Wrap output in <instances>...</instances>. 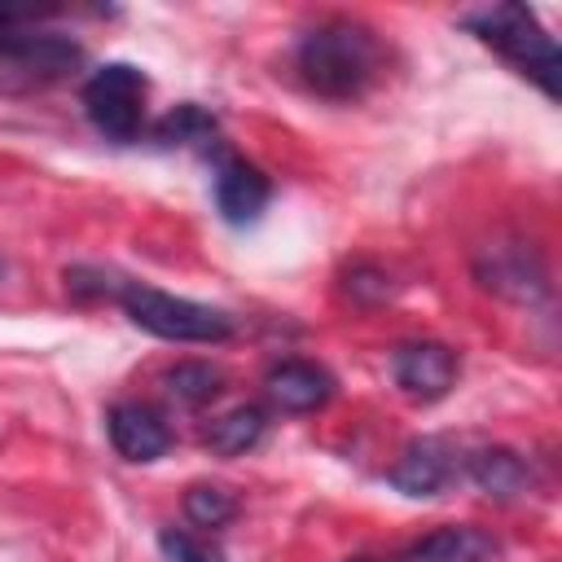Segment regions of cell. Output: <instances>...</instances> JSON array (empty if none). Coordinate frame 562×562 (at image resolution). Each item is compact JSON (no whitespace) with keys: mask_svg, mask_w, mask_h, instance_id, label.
I'll return each mask as SVG.
<instances>
[{"mask_svg":"<svg viewBox=\"0 0 562 562\" xmlns=\"http://www.w3.org/2000/svg\"><path fill=\"white\" fill-rule=\"evenodd\" d=\"M342 290H347L351 303L373 307V303H382V299L391 294V277H386L378 263H351L347 277H342Z\"/></svg>","mask_w":562,"mask_h":562,"instance_id":"ac0fdd59","label":"cell"},{"mask_svg":"<svg viewBox=\"0 0 562 562\" xmlns=\"http://www.w3.org/2000/svg\"><path fill=\"white\" fill-rule=\"evenodd\" d=\"M263 391L281 413H316L334 395V378L312 360H281L268 369Z\"/></svg>","mask_w":562,"mask_h":562,"instance_id":"8fae6325","label":"cell"},{"mask_svg":"<svg viewBox=\"0 0 562 562\" xmlns=\"http://www.w3.org/2000/svg\"><path fill=\"white\" fill-rule=\"evenodd\" d=\"M158 544H162V553H167V562H224V553L211 544V540H198V536H189V531H162L158 536Z\"/></svg>","mask_w":562,"mask_h":562,"instance_id":"d6986e66","label":"cell"},{"mask_svg":"<svg viewBox=\"0 0 562 562\" xmlns=\"http://www.w3.org/2000/svg\"><path fill=\"white\" fill-rule=\"evenodd\" d=\"M452 470H457L452 448H448L443 439H430V435H426V439H413V443L400 452V461L386 470V479H391V487L404 492V496H439V492L448 487Z\"/></svg>","mask_w":562,"mask_h":562,"instance_id":"ba28073f","label":"cell"},{"mask_svg":"<svg viewBox=\"0 0 562 562\" xmlns=\"http://www.w3.org/2000/svg\"><path fill=\"white\" fill-rule=\"evenodd\" d=\"M105 430H110V443L123 461H136V465H149L158 461L167 448H171V430L162 422V413L154 404H140V400H119L110 404L105 413Z\"/></svg>","mask_w":562,"mask_h":562,"instance_id":"52a82bcc","label":"cell"},{"mask_svg":"<svg viewBox=\"0 0 562 562\" xmlns=\"http://www.w3.org/2000/svg\"><path fill=\"white\" fill-rule=\"evenodd\" d=\"M127 281H110L101 268H66V290L75 294V299H105V294H114L119 299V290H123Z\"/></svg>","mask_w":562,"mask_h":562,"instance_id":"ffe728a7","label":"cell"},{"mask_svg":"<svg viewBox=\"0 0 562 562\" xmlns=\"http://www.w3.org/2000/svg\"><path fill=\"white\" fill-rule=\"evenodd\" d=\"M474 277H479L483 290H492V294H501L509 303H540L549 294L544 259L522 237H496V241L479 246Z\"/></svg>","mask_w":562,"mask_h":562,"instance_id":"5b68a950","label":"cell"},{"mask_svg":"<svg viewBox=\"0 0 562 562\" xmlns=\"http://www.w3.org/2000/svg\"><path fill=\"white\" fill-rule=\"evenodd\" d=\"M162 391L184 408H202L224 391V373L206 360H180L162 373Z\"/></svg>","mask_w":562,"mask_h":562,"instance_id":"5bb4252c","label":"cell"},{"mask_svg":"<svg viewBox=\"0 0 562 562\" xmlns=\"http://www.w3.org/2000/svg\"><path fill=\"white\" fill-rule=\"evenodd\" d=\"M465 474L474 479V487L501 505L509 501H522L531 492V465L522 461V452L505 448V443H487V448H474L465 457Z\"/></svg>","mask_w":562,"mask_h":562,"instance_id":"30bf717a","label":"cell"},{"mask_svg":"<svg viewBox=\"0 0 562 562\" xmlns=\"http://www.w3.org/2000/svg\"><path fill=\"white\" fill-rule=\"evenodd\" d=\"M145 92H149V79L127 66V61H105L101 70H92V79L83 83V110H88V123L114 140V145H127L140 136V123H145Z\"/></svg>","mask_w":562,"mask_h":562,"instance_id":"277c9868","label":"cell"},{"mask_svg":"<svg viewBox=\"0 0 562 562\" xmlns=\"http://www.w3.org/2000/svg\"><path fill=\"white\" fill-rule=\"evenodd\" d=\"M272 198L268 176L246 158H220L215 167V206L228 224H255Z\"/></svg>","mask_w":562,"mask_h":562,"instance_id":"9c48e42d","label":"cell"},{"mask_svg":"<svg viewBox=\"0 0 562 562\" xmlns=\"http://www.w3.org/2000/svg\"><path fill=\"white\" fill-rule=\"evenodd\" d=\"M0 277H4V259H0Z\"/></svg>","mask_w":562,"mask_h":562,"instance_id":"7402d4cb","label":"cell"},{"mask_svg":"<svg viewBox=\"0 0 562 562\" xmlns=\"http://www.w3.org/2000/svg\"><path fill=\"white\" fill-rule=\"evenodd\" d=\"M294 66H299V79L316 97L351 101L378 79V40L360 22L329 18V22H316L299 40Z\"/></svg>","mask_w":562,"mask_h":562,"instance_id":"6da1fadb","label":"cell"},{"mask_svg":"<svg viewBox=\"0 0 562 562\" xmlns=\"http://www.w3.org/2000/svg\"><path fill=\"white\" fill-rule=\"evenodd\" d=\"M184 518L193 527H206V531L228 527L237 518V496L228 487H220V483H193L184 492Z\"/></svg>","mask_w":562,"mask_h":562,"instance_id":"2e32d148","label":"cell"},{"mask_svg":"<svg viewBox=\"0 0 562 562\" xmlns=\"http://www.w3.org/2000/svg\"><path fill=\"white\" fill-rule=\"evenodd\" d=\"M31 22H40V9H13V4H0V70L31 44L35 31H26Z\"/></svg>","mask_w":562,"mask_h":562,"instance_id":"e0dca14e","label":"cell"},{"mask_svg":"<svg viewBox=\"0 0 562 562\" xmlns=\"http://www.w3.org/2000/svg\"><path fill=\"white\" fill-rule=\"evenodd\" d=\"M465 26L483 44H492L505 61H514L522 75H531L544 88V97H558V83H562L558 44H553V35L540 26V18L527 4H492L483 13H470Z\"/></svg>","mask_w":562,"mask_h":562,"instance_id":"7a4b0ae2","label":"cell"},{"mask_svg":"<svg viewBox=\"0 0 562 562\" xmlns=\"http://www.w3.org/2000/svg\"><path fill=\"white\" fill-rule=\"evenodd\" d=\"M119 303H123V312L132 316L136 329H145L154 338H167V342H224L233 334V316L228 312H220L211 303H193V299L167 294L158 285L127 281L119 290Z\"/></svg>","mask_w":562,"mask_h":562,"instance_id":"3957f363","label":"cell"},{"mask_svg":"<svg viewBox=\"0 0 562 562\" xmlns=\"http://www.w3.org/2000/svg\"><path fill=\"white\" fill-rule=\"evenodd\" d=\"M347 562H391V558H347Z\"/></svg>","mask_w":562,"mask_h":562,"instance_id":"44dd1931","label":"cell"},{"mask_svg":"<svg viewBox=\"0 0 562 562\" xmlns=\"http://www.w3.org/2000/svg\"><path fill=\"white\" fill-rule=\"evenodd\" d=\"M395 562H501V544L479 527H439L408 544Z\"/></svg>","mask_w":562,"mask_h":562,"instance_id":"7c38bea8","label":"cell"},{"mask_svg":"<svg viewBox=\"0 0 562 562\" xmlns=\"http://www.w3.org/2000/svg\"><path fill=\"white\" fill-rule=\"evenodd\" d=\"M391 373L408 400H443L457 382V351L448 342H430V338L404 342L391 356Z\"/></svg>","mask_w":562,"mask_h":562,"instance_id":"8992f818","label":"cell"},{"mask_svg":"<svg viewBox=\"0 0 562 562\" xmlns=\"http://www.w3.org/2000/svg\"><path fill=\"white\" fill-rule=\"evenodd\" d=\"M215 132H220V119L211 110L193 105V101L167 110L154 123V140L158 145H206V140H215Z\"/></svg>","mask_w":562,"mask_h":562,"instance_id":"9a60e30c","label":"cell"},{"mask_svg":"<svg viewBox=\"0 0 562 562\" xmlns=\"http://www.w3.org/2000/svg\"><path fill=\"white\" fill-rule=\"evenodd\" d=\"M263 426H268V417H263V408L259 404H237V408H228V413H220L211 426H206V448L215 452V457H241V452H250L259 439H263Z\"/></svg>","mask_w":562,"mask_h":562,"instance_id":"4fadbf2b","label":"cell"}]
</instances>
